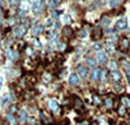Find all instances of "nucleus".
<instances>
[{
    "mask_svg": "<svg viewBox=\"0 0 130 125\" xmlns=\"http://www.w3.org/2000/svg\"><path fill=\"white\" fill-rule=\"evenodd\" d=\"M73 35H74V31H73V29H72L70 26H65V27L62 29L61 37H62V39H64L65 42L70 40V39L73 38Z\"/></svg>",
    "mask_w": 130,
    "mask_h": 125,
    "instance_id": "nucleus-1",
    "label": "nucleus"
},
{
    "mask_svg": "<svg viewBox=\"0 0 130 125\" xmlns=\"http://www.w3.org/2000/svg\"><path fill=\"white\" fill-rule=\"evenodd\" d=\"M102 38H103V30H102V27H99V26L94 27L92 31H91V39L94 42H99Z\"/></svg>",
    "mask_w": 130,
    "mask_h": 125,
    "instance_id": "nucleus-2",
    "label": "nucleus"
},
{
    "mask_svg": "<svg viewBox=\"0 0 130 125\" xmlns=\"http://www.w3.org/2000/svg\"><path fill=\"white\" fill-rule=\"evenodd\" d=\"M72 103H73V107H74V110L77 111V112H81V111H83V102L81 100V98H78V97H72Z\"/></svg>",
    "mask_w": 130,
    "mask_h": 125,
    "instance_id": "nucleus-3",
    "label": "nucleus"
},
{
    "mask_svg": "<svg viewBox=\"0 0 130 125\" xmlns=\"http://www.w3.org/2000/svg\"><path fill=\"white\" fill-rule=\"evenodd\" d=\"M47 108L50 110V111H52V112H59V110H60V104H59V102L56 100V99H48V102H47Z\"/></svg>",
    "mask_w": 130,
    "mask_h": 125,
    "instance_id": "nucleus-4",
    "label": "nucleus"
},
{
    "mask_svg": "<svg viewBox=\"0 0 130 125\" xmlns=\"http://www.w3.org/2000/svg\"><path fill=\"white\" fill-rule=\"evenodd\" d=\"M129 48H130V40L125 37L121 38L120 42H118V50L122 52H126V51H129Z\"/></svg>",
    "mask_w": 130,
    "mask_h": 125,
    "instance_id": "nucleus-5",
    "label": "nucleus"
},
{
    "mask_svg": "<svg viewBox=\"0 0 130 125\" xmlns=\"http://www.w3.org/2000/svg\"><path fill=\"white\" fill-rule=\"evenodd\" d=\"M75 73H77L81 78H85L86 76H87V73H89V69H87V67H86L85 64H78L77 68H75Z\"/></svg>",
    "mask_w": 130,
    "mask_h": 125,
    "instance_id": "nucleus-6",
    "label": "nucleus"
},
{
    "mask_svg": "<svg viewBox=\"0 0 130 125\" xmlns=\"http://www.w3.org/2000/svg\"><path fill=\"white\" fill-rule=\"evenodd\" d=\"M103 104H104V108L107 111H111L115 108V99L112 97H105L103 99Z\"/></svg>",
    "mask_w": 130,
    "mask_h": 125,
    "instance_id": "nucleus-7",
    "label": "nucleus"
},
{
    "mask_svg": "<svg viewBox=\"0 0 130 125\" xmlns=\"http://www.w3.org/2000/svg\"><path fill=\"white\" fill-rule=\"evenodd\" d=\"M100 72H102L100 68H92L91 73H90V81H92V82L99 81L100 80Z\"/></svg>",
    "mask_w": 130,
    "mask_h": 125,
    "instance_id": "nucleus-8",
    "label": "nucleus"
},
{
    "mask_svg": "<svg viewBox=\"0 0 130 125\" xmlns=\"http://www.w3.org/2000/svg\"><path fill=\"white\" fill-rule=\"evenodd\" d=\"M81 82V77L77 74V73H72L69 76V85L70 86H78Z\"/></svg>",
    "mask_w": 130,
    "mask_h": 125,
    "instance_id": "nucleus-9",
    "label": "nucleus"
},
{
    "mask_svg": "<svg viewBox=\"0 0 130 125\" xmlns=\"http://www.w3.org/2000/svg\"><path fill=\"white\" fill-rule=\"evenodd\" d=\"M17 113H18V117H17V119H18V121H20L21 124H24V122L27 121V117H29V116H27V111H26L25 108L20 110Z\"/></svg>",
    "mask_w": 130,
    "mask_h": 125,
    "instance_id": "nucleus-10",
    "label": "nucleus"
},
{
    "mask_svg": "<svg viewBox=\"0 0 130 125\" xmlns=\"http://www.w3.org/2000/svg\"><path fill=\"white\" fill-rule=\"evenodd\" d=\"M26 33V26L25 25H20L18 27H16V31H14V35L17 38H22Z\"/></svg>",
    "mask_w": 130,
    "mask_h": 125,
    "instance_id": "nucleus-11",
    "label": "nucleus"
},
{
    "mask_svg": "<svg viewBox=\"0 0 130 125\" xmlns=\"http://www.w3.org/2000/svg\"><path fill=\"white\" fill-rule=\"evenodd\" d=\"M109 76H111L113 82H121V80H122V76H121V73L118 70H112L109 73Z\"/></svg>",
    "mask_w": 130,
    "mask_h": 125,
    "instance_id": "nucleus-12",
    "label": "nucleus"
},
{
    "mask_svg": "<svg viewBox=\"0 0 130 125\" xmlns=\"http://www.w3.org/2000/svg\"><path fill=\"white\" fill-rule=\"evenodd\" d=\"M96 61H98V64H105V63H107V55L104 54V52H98V54H96Z\"/></svg>",
    "mask_w": 130,
    "mask_h": 125,
    "instance_id": "nucleus-13",
    "label": "nucleus"
},
{
    "mask_svg": "<svg viewBox=\"0 0 130 125\" xmlns=\"http://www.w3.org/2000/svg\"><path fill=\"white\" fill-rule=\"evenodd\" d=\"M91 102L95 104V106H100V104H103V99H102V97L99 95V94H94V95L91 97Z\"/></svg>",
    "mask_w": 130,
    "mask_h": 125,
    "instance_id": "nucleus-14",
    "label": "nucleus"
},
{
    "mask_svg": "<svg viewBox=\"0 0 130 125\" xmlns=\"http://www.w3.org/2000/svg\"><path fill=\"white\" fill-rule=\"evenodd\" d=\"M126 26H127V21L125 18H122L116 24V30H124V29H126Z\"/></svg>",
    "mask_w": 130,
    "mask_h": 125,
    "instance_id": "nucleus-15",
    "label": "nucleus"
},
{
    "mask_svg": "<svg viewBox=\"0 0 130 125\" xmlns=\"http://www.w3.org/2000/svg\"><path fill=\"white\" fill-rule=\"evenodd\" d=\"M7 122H8V125H16V124L18 122V119L14 117V115L8 113V115H7Z\"/></svg>",
    "mask_w": 130,
    "mask_h": 125,
    "instance_id": "nucleus-16",
    "label": "nucleus"
},
{
    "mask_svg": "<svg viewBox=\"0 0 130 125\" xmlns=\"http://www.w3.org/2000/svg\"><path fill=\"white\" fill-rule=\"evenodd\" d=\"M121 104H122V106H125L127 110H130V97L122 95L121 97Z\"/></svg>",
    "mask_w": 130,
    "mask_h": 125,
    "instance_id": "nucleus-17",
    "label": "nucleus"
},
{
    "mask_svg": "<svg viewBox=\"0 0 130 125\" xmlns=\"http://www.w3.org/2000/svg\"><path fill=\"white\" fill-rule=\"evenodd\" d=\"M96 64H98V61H96V59H94V57H87V60H86V67L96 68Z\"/></svg>",
    "mask_w": 130,
    "mask_h": 125,
    "instance_id": "nucleus-18",
    "label": "nucleus"
},
{
    "mask_svg": "<svg viewBox=\"0 0 130 125\" xmlns=\"http://www.w3.org/2000/svg\"><path fill=\"white\" fill-rule=\"evenodd\" d=\"M117 61H115V60H112V61H108V69H109L111 72L112 70H117Z\"/></svg>",
    "mask_w": 130,
    "mask_h": 125,
    "instance_id": "nucleus-19",
    "label": "nucleus"
},
{
    "mask_svg": "<svg viewBox=\"0 0 130 125\" xmlns=\"http://www.w3.org/2000/svg\"><path fill=\"white\" fill-rule=\"evenodd\" d=\"M117 112H118V115H120V116H125V115L127 113V108H126L125 106H122V104H121V106L118 107Z\"/></svg>",
    "mask_w": 130,
    "mask_h": 125,
    "instance_id": "nucleus-20",
    "label": "nucleus"
},
{
    "mask_svg": "<svg viewBox=\"0 0 130 125\" xmlns=\"http://www.w3.org/2000/svg\"><path fill=\"white\" fill-rule=\"evenodd\" d=\"M107 78H108V70L103 69V70L100 72V80H102V81H105Z\"/></svg>",
    "mask_w": 130,
    "mask_h": 125,
    "instance_id": "nucleus-21",
    "label": "nucleus"
},
{
    "mask_svg": "<svg viewBox=\"0 0 130 125\" xmlns=\"http://www.w3.org/2000/svg\"><path fill=\"white\" fill-rule=\"evenodd\" d=\"M39 33H42V26L37 25L34 29H32V34H34V35H38Z\"/></svg>",
    "mask_w": 130,
    "mask_h": 125,
    "instance_id": "nucleus-22",
    "label": "nucleus"
},
{
    "mask_svg": "<svg viewBox=\"0 0 130 125\" xmlns=\"http://www.w3.org/2000/svg\"><path fill=\"white\" fill-rule=\"evenodd\" d=\"M25 52H26V55L30 56V57L34 55V50H32L31 47H25Z\"/></svg>",
    "mask_w": 130,
    "mask_h": 125,
    "instance_id": "nucleus-23",
    "label": "nucleus"
},
{
    "mask_svg": "<svg viewBox=\"0 0 130 125\" xmlns=\"http://www.w3.org/2000/svg\"><path fill=\"white\" fill-rule=\"evenodd\" d=\"M9 100H10V97L7 94V95H4V97L2 98V104H4V106H5L7 103H9Z\"/></svg>",
    "mask_w": 130,
    "mask_h": 125,
    "instance_id": "nucleus-24",
    "label": "nucleus"
},
{
    "mask_svg": "<svg viewBox=\"0 0 130 125\" xmlns=\"http://www.w3.org/2000/svg\"><path fill=\"white\" fill-rule=\"evenodd\" d=\"M51 78H52V76L50 74V73H47V72L44 73V74H43V80H44L46 82H50V81H51Z\"/></svg>",
    "mask_w": 130,
    "mask_h": 125,
    "instance_id": "nucleus-25",
    "label": "nucleus"
},
{
    "mask_svg": "<svg viewBox=\"0 0 130 125\" xmlns=\"http://www.w3.org/2000/svg\"><path fill=\"white\" fill-rule=\"evenodd\" d=\"M122 3V0H112V2H111V7H117V5H120Z\"/></svg>",
    "mask_w": 130,
    "mask_h": 125,
    "instance_id": "nucleus-26",
    "label": "nucleus"
},
{
    "mask_svg": "<svg viewBox=\"0 0 130 125\" xmlns=\"http://www.w3.org/2000/svg\"><path fill=\"white\" fill-rule=\"evenodd\" d=\"M16 112H18V107H17V106H12V107L9 108V112H8V113L13 115V113H16Z\"/></svg>",
    "mask_w": 130,
    "mask_h": 125,
    "instance_id": "nucleus-27",
    "label": "nucleus"
},
{
    "mask_svg": "<svg viewBox=\"0 0 130 125\" xmlns=\"http://www.w3.org/2000/svg\"><path fill=\"white\" fill-rule=\"evenodd\" d=\"M92 48H94L95 51H98V52H100V51H102V44H99V43H95V44L92 46Z\"/></svg>",
    "mask_w": 130,
    "mask_h": 125,
    "instance_id": "nucleus-28",
    "label": "nucleus"
},
{
    "mask_svg": "<svg viewBox=\"0 0 130 125\" xmlns=\"http://www.w3.org/2000/svg\"><path fill=\"white\" fill-rule=\"evenodd\" d=\"M89 125H99V124H98L96 121H92V122H91V124H89Z\"/></svg>",
    "mask_w": 130,
    "mask_h": 125,
    "instance_id": "nucleus-29",
    "label": "nucleus"
}]
</instances>
